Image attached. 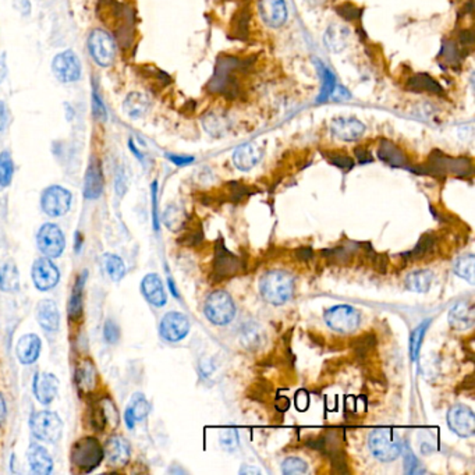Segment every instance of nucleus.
<instances>
[{"label":"nucleus","mask_w":475,"mask_h":475,"mask_svg":"<svg viewBox=\"0 0 475 475\" xmlns=\"http://www.w3.org/2000/svg\"><path fill=\"white\" fill-rule=\"evenodd\" d=\"M57 392H59V380L54 375L42 373L34 377V394L41 404L44 406L50 404L54 400Z\"/></svg>","instance_id":"obj_22"},{"label":"nucleus","mask_w":475,"mask_h":475,"mask_svg":"<svg viewBox=\"0 0 475 475\" xmlns=\"http://www.w3.org/2000/svg\"><path fill=\"white\" fill-rule=\"evenodd\" d=\"M204 312L211 324L223 327L235 319L236 305L229 293L223 290H216L208 295Z\"/></svg>","instance_id":"obj_5"},{"label":"nucleus","mask_w":475,"mask_h":475,"mask_svg":"<svg viewBox=\"0 0 475 475\" xmlns=\"http://www.w3.org/2000/svg\"><path fill=\"white\" fill-rule=\"evenodd\" d=\"M14 175V163L11 155L4 151L0 153V186L8 187Z\"/></svg>","instance_id":"obj_42"},{"label":"nucleus","mask_w":475,"mask_h":475,"mask_svg":"<svg viewBox=\"0 0 475 475\" xmlns=\"http://www.w3.org/2000/svg\"><path fill=\"white\" fill-rule=\"evenodd\" d=\"M152 199H153V226L158 230L159 225H158V215H156V183H153L152 186Z\"/></svg>","instance_id":"obj_60"},{"label":"nucleus","mask_w":475,"mask_h":475,"mask_svg":"<svg viewBox=\"0 0 475 475\" xmlns=\"http://www.w3.org/2000/svg\"><path fill=\"white\" fill-rule=\"evenodd\" d=\"M14 7L23 14H28L31 11V4L28 0H16Z\"/></svg>","instance_id":"obj_58"},{"label":"nucleus","mask_w":475,"mask_h":475,"mask_svg":"<svg viewBox=\"0 0 475 475\" xmlns=\"http://www.w3.org/2000/svg\"><path fill=\"white\" fill-rule=\"evenodd\" d=\"M30 428L37 439L54 443L61 436L63 423L56 413L40 411L31 417Z\"/></svg>","instance_id":"obj_9"},{"label":"nucleus","mask_w":475,"mask_h":475,"mask_svg":"<svg viewBox=\"0 0 475 475\" xmlns=\"http://www.w3.org/2000/svg\"><path fill=\"white\" fill-rule=\"evenodd\" d=\"M401 453L404 455V467H406L407 474L424 473V469L421 467V463L417 460V457L413 455L411 449L407 445H401Z\"/></svg>","instance_id":"obj_47"},{"label":"nucleus","mask_w":475,"mask_h":475,"mask_svg":"<svg viewBox=\"0 0 475 475\" xmlns=\"http://www.w3.org/2000/svg\"><path fill=\"white\" fill-rule=\"evenodd\" d=\"M6 413H7V410H6V401H4L3 396L0 394V424L4 421Z\"/></svg>","instance_id":"obj_62"},{"label":"nucleus","mask_w":475,"mask_h":475,"mask_svg":"<svg viewBox=\"0 0 475 475\" xmlns=\"http://www.w3.org/2000/svg\"><path fill=\"white\" fill-rule=\"evenodd\" d=\"M27 459L34 474L48 475L53 469L52 457L48 450L38 443H33L27 452Z\"/></svg>","instance_id":"obj_28"},{"label":"nucleus","mask_w":475,"mask_h":475,"mask_svg":"<svg viewBox=\"0 0 475 475\" xmlns=\"http://www.w3.org/2000/svg\"><path fill=\"white\" fill-rule=\"evenodd\" d=\"M325 158L332 163L333 166L343 169V170H351L354 168V160L351 156H348L344 152L340 151H331L324 153Z\"/></svg>","instance_id":"obj_46"},{"label":"nucleus","mask_w":475,"mask_h":475,"mask_svg":"<svg viewBox=\"0 0 475 475\" xmlns=\"http://www.w3.org/2000/svg\"><path fill=\"white\" fill-rule=\"evenodd\" d=\"M141 290L146 301L151 303L152 305L163 307L166 304L168 295L165 291V286L156 274H149L143 278Z\"/></svg>","instance_id":"obj_25"},{"label":"nucleus","mask_w":475,"mask_h":475,"mask_svg":"<svg viewBox=\"0 0 475 475\" xmlns=\"http://www.w3.org/2000/svg\"><path fill=\"white\" fill-rule=\"evenodd\" d=\"M319 66H321L319 71H321V78H322V93L318 98V102L322 103L324 100H327L328 98H331V95H332L333 88L336 86V80H334L332 71L328 67H325L322 63H319Z\"/></svg>","instance_id":"obj_45"},{"label":"nucleus","mask_w":475,"mask_h":475,"mask_svg":"<svg viewBox=\"0 0 475 475\" xmlns=\"http://www.w3.org/2000/svg\"><path fill=\"white\" fill-rule=\"evenodd\" d=\"M202 126H204V130L209 136L215 139H222V137H226V134H229V131L232 130V120L223 112H218V110L208 112L202 117Z\"/></svg>","instance_id":"obj_23"},{"label":"nucleus","mask_w":475,"mask_h":475,"mask_svg":"<svg viewBox=\"0 0 475 475\" xmlns=\"http://www.w3.org/2000/svg\"><path fill=\"white\" fill-rule=\"evenodd\" d=\"M103 191V172L99 160L93 158L90 160L86 180H84V195L87 199H98Z\"/></svg>","instance_id":"obj_26"},{"label":"nucleus","mask_w":475,"mask_h":475,"mask_svg":"<svg viewBox=\"0 0 475 475\" xmlns=\"http://www.w3.org/2000/svg\"><path fill=\"white\" fill-rule=\"evenodd\" d=\"M475 324L474 307L467 301L456 303L449 311V325L455 331H467Z\"/></svg>","instance_id":"obj_21"},{"label":"nucleus","mask_w":475,"mask_h":475,"mask_svg":"<svg viewBox=\"0 0 475 475\" xmlns=\"http://www.w3.org/2000/svg\"><path fill=\"white\" fill-rule=\"evenodd\" d=\"M219 442L223 449L233 452L238 446V435L236 429H223L219 435Z\"/></svg>","instance_id":"obj_52"},{"label":"nucleus","mask_w":475,"mask_h":475,"mask_svg":"<svg viewBox=\"0 0 475 475\" xmlns=\"http://www.w3.org/2000/svg\"><path fill=\"white\" fill-rule=\"evenodd\" d=\"M447 426L460 438H470L475 432V416L467 406H453L447 413Z\"/></svg>","instance_id":"obj_15"},{"label":"nucleus","mask_w":475,"mask_h":475,"mask_svg":"<svg viewBox=\"0 0 475 475\" xmlns=\"http://www.w3.org/2000/svg\"><path fill=\"white\" fill-rule=\"evenodd\" d=\"M38 324L48 332H56L60 325V314L57 305L52 300H42L37 305Z\"/></svg>","instance_id":"obj_29"},{"label":"nucleus","mask_w":475,"mask_h":475,"mask_svg":"<svg viewBox=\"0 0 475 475\" xmlns=\"http://www.w3.org/2000/svg\"><path fill=\"white\" fill-rule=\"evenodd\" d=\"M105 452L95 438L87 436L78 439L70 452L71 464L81 473H91L102 463Z\"/></svg>","instance_id":"obj_4"},{"label":"nucleus","mask_w":475,"mask_h":475,"mask_svg":"<svg viewBox=\"0 0 475 475\" xmlns=\"http://www.w3.org/2000/svg\"><path fill=\"white\" fill-rule=\"evenodd\" d=\"M168 159H170L177 166H186L194 162L192 156H180V155H168Z\"/></svg>","instance_id":"obj_57"},{"label":"nucleus","mask_w":475,"mask_h":475,"mask_svg":"<svg viewBox=\"0 0 475 475\" xmlns=\"http://www.w3.org/2000/svg\"><path fill=\"white\" fill-rule=\"evenodd\" d=\"M331 131L336 139L353 143L365 134V124L356 117H337L331 123Z\"/></svg>","instance_id":"obj_18"},{"label":"nucleus","mask_w":475,"mask_h":475,"mask_svg":"<svg viewBox=\"0 0 475 475\" xmlns=\"http://www.w3.org/2000/svg\"><path fill=\"white\" fill-rule=\"evenodd\" d=\"M6 124H7V109L4 102L0 100V131L4 130Z\"/></svg>","instance_id":"obj_59"},{"label":"nucleus","mask_w":475,"mask_h":475,"mask_svg":"<svg viewBox=\"0 0 475 475\" xmlns=\"http://www.w3.org/2000/svg\"><path fill=\"white\" fill-rule=\"evenodd\" d=\"M435 248H436V238L430 233H426L423 238H420L417 245L407 254H403V257L407 258V261H418L429 254H432Z\"/></svg>","instance_id":"obj_37"},{"label":"nucleus","mask_w":475,"mask_h":475,"mask_svg":"<svg viewBox=\"0 0 475 475\" xmlns=\"http://www.w3.org/2000/svg\"><path fill=\"white\" fill-rule=\"evenodd\" d=\"M151 107L149 98L143 93H131L123 102V112L127 117L137 120L143 117Z\"/></svg>","instance_id":"obj_32"},{"label":"nucleus","mask_w":475,"mask_h":475,"mask_svg":"<svg viewBox=\"0 0 475 475\" xmlns=\"http://www.w3.org/2000/svg\"><path fill=\"white\" fill-rule=\"evenodd\" d=\"M124 421H126V424H127V427L130 428H134V426H136V418L133 417V414H131V411L127 409L126 410V413H124Z\"/></svg>","instance_id":"obj_61"},{"label":"nucleus","mask_w":475,"mask_h":475,"mask_svg":"<svg viewBox=\"0 0 475 475\" xmlns=\"http://www.w3.org/2000/svg\"><path fill=\"white\" fill-rule=\"evenodd\" d=\"M129 410L131 411L136 421H143L149 413V403L141 393H136L130 401Z\"/></svg>","instance_id":"obj_44"},{"label":"nucleus","mask_w":475,"mask_h":475,"mask_svg":"<svg viewBox=\"0 0 475 475\" xmlns=\"http://www.w3.org/2000/svg\"><path fill=\"white\" fill-rule=\"evenodd\" d=\"M432 324V319H426L424 322H421L410 336V353H411V360L417 361L420 357V350L423 346V340L424 336L427 333L429 325Z\"/></svg>","instance_id":"obj_41"},{"label":"nucleus","mask_w":475,"mask_h":475,"mask_svg":"<svg viewBox=\"0 0 475 475\" xmlns=\"http://www.w3.org/2000/svg\"><path fill=\"white\" fill-rule=\"evenodd\" d=\"M442 57L446 63H449L450 66L459 63L463 57L460 54V49L457 48V45L455 42H445L442 47Z\"/></svg>","instance_id":"obj_51"},{"label":"nucleus","mask_w":475,"mask_h":475,"mask_svg":"<svg viewBox=\"0 0 475 475\" xmlns=\"http://www.w3.org/2000/svg\"><path fill=\"white\" fill-rule=\"evenodd\" d=\"M87 281V272H83L73 287L71 297L69 301V318L71 321H78L83 314V295H84V286Z\"/></svg>","instance_id":"obj_34"},{"label":"nucleus","mask_w":475,"mask_h":475,"mask_svg":"<svg viewBox=\"0 0 475 475\" xmlns=\"http://www.w3.org/2000/svg\"><path fill=\"white\" fill-rule=\"evenodd\" d=\"M240 341L247 350L257 351L265 343V333L258 324L248 322L240 329Z\"/></svg>","instance_id":"obj_33"},{"label":"nucleus","mask_w":475,"mask_h":475,"mask_svg":"<svg viewBox=\"0 0 475 475\" xmlns=\"http://www.w3.org/2000/svg\"><path fill=\"white\" fill-rule=\"evenodd\" d=\"M60 281L57 266L49 258H40L33 265V282L41 291L52 290Z\"/></svg>","instance_id":"obj_16"},{"label":"nucleus","mask_w":475,"mask_h":475,"mask_svg":"<svg viewBox=\"0 0 475 475\" xmlns=\"http://www.w3.org/2000/svg\"><path fill=\"white\" fill-rule=\"evenodd\" d=\"M247 69V63L235 56L219 57L215 69V74L208 84V90L215 94L235 99L240 93L238 73Z\"/></svg>","instance_id":"obj_1"},{"label":"nucleus","mask_w":475,"mask_h":475,"mask_svg":"<svg viewBox=\"0 0 475 475\" xmlns=\"http://www.w3.org/2000/svg\"><path fill=\"white\" fill-rule=\"evenodd\" d=\"M433 282V274L427 269L411 272L406 278V287L414 293H427Z\"/></svg>","instance_id":"obj_36"},{"label":"nucleus","mask_w":475,"mask_h":475,"mask_svg":"<svg viewBox=\"0 0 475 475\" xmlns=\"http://www.w3.org/2000/svg\"><path fill=\"white\" fill-rule=\"evenodd\" d=\"M324 319L334 332L351 333L360 327L361 315L354 307L343 304L327 310Z\"/></svg>","instance_id":"obj_8"},{"label":"nucleus","mask_w":475,"mask_h":475,"mask_svg":"<svg viewBox=\"0 0 475 475\" xmlns=\"http://www.w3.org/2000/svg\"><path fill=\"white\" fill-rule=\"evenodd\" d=\"M93 110H94V115H95L98 120H100V122L106 120L105 105L102 103V99L96 94V91H94V94H93Z\"/></svg>","instance_id":"obj_54"},{"label":"nucleus","mask_w":475,"mask_h":475,"mask_svg":"<svg viewBox=\"0 0 475 475\" xmlns=\"http://www.w3.org/2000/svg\"><path fill=\"white\" fill-rule=\"evenodd\" d=\"M240 474H261V471L257 470V469H254V467L244 466V467L240 470Z\"/></svg>","instance_id":"obj_64"},{"label":"nucleus","mask_w":475,"mask_h":475,"mask_svg":"<svg viewBox=\"0 0 475 475\" xmlns=\"http://www.w3.org/2000/svg\"><path fill=\"white\" fill-rule=\"evenodd\" d=\"M16 353L21 364L30 365L35 363L41 353V339L34 333L24 334L17 343Z\"/></svg>","instance_id":"obj_24"},{"label":"nucleus","mask_w":475,"mask_h":475,"mask_svg":"<svg viewBox=\"0 0 475 475\" xmlns=\"http://www.w3.org/2000/svg\"><path fill=\"white\" fill-rule=\"evenodd\" d=\"M52 71L54 77L63 84H71L81 77V61L73 50H64L54 56L52 61Z\"/></svg>","instance_id":"obj_11"},{"label":"nucleus","mask_w":475,"mask_h":475,"mask_svg":"<svg viewBox=\"0 0 475 475\" xmlns=\"http://www.w3.org/2000/svg\"><path fill=\"white\" fill-rule=\"evenodd\" d=\"M259 291L269 304L282 305L293 297L294 278L285 271L268 272L259 282Z\"/></svg>","instance_id":"obj_2"},{"label":"nucleus","mask_w":475,"mask_h":475,"mask_svg":"<svg viewBox=\"0 0 475 475\" xmlns=\"http://www.w3.org/2000/svg\"><path fill=\"white\" fill-rule=\"evenodd\" d=\"M350 35H351V33H350L348 27H346L343 24L333 23L325 31L324 44H325L328 50H331L333 53H339V52L347 48L348 41H350Z\"/></svg>","instance_id":"obj_30"},{"label":"nucleus","mask_w":475,"mask_h":475,"mask_svg":"<svg viewBox=\"0 0 475 475\" xmlns=\"http://www.w3.org/2000/svg\"><path fill=\"white\" fill-rule=\"evenodd\" d=\"M105 268L109 275V278L113 282H119L126 275V265L123 259L115 254H106L105 255Z\"/></svg>","instance_id":"obj_40"},{"label":"nucleus","mask_w":475,"mask_h":475,"mask_svg":"<svg viewBox=\"0 0 475 475\" xmlns=\"http://www.w3.org/2000/svg\"><path fill=\"white\" fill-rule=\"evenodd\" d=\"M238 17L235 18L233 23V33L238 35V38L241 40V37H247L248 34V25H250V10L248 8H241V11H238Z\"/></svg>","instance_id":"obj_50"},{"label":"nucleus","mask_w":475,"mask_h":475,"mask_svg":"<svg viewBox=\"0 0 475 475\" xmlns=\"http://www.w3.org/2000/svg\"><path fill=\"white\" fill-rule=\"evenodd\" d=\"M186 222H187L186 213L180 208H177V206H170L165 212V223L173 232L180 230L186 225Z\"/></svg>","instance_id":"obj_43"},{"label":"nucleus","mask_w":475,"mask_h":475,"mask_svg":"<svg viewBox=\"0 0 475 475\" xmlns=\"http://www.w3.org/2000/svg\"><path fill=\"white\" fill-rule=\"evenodd\" d=\"M229 186H230V197H232V199H235V201H240L241 198H244V197H247V195L251 194V190H250L247 186H244V184L232 183V184H229Z\"/></svg>","instance_id":"obj_55"},{"label":"nucleus","mask_w":475,"mask_h":475,"mask_svg":"<svg viewBox=\"0 0 475 475\" xmlns=\"http://www.w3.org/2000/svg\"><path fill=\"white\" fill-rule=\"evenodd\" d=\"M418 173H427L432 176H446L455 175L459 177H466L473 175V163L467 158H453L443 152L435 151L429 156L427 165L418 170Z\"/></svg>","instance_id":"obj_3"},{"label":"nucleus","mask_w":475,"mask_h":475,"mask_svg":"<svg viewBox=\"0 0 475 475\" xmlns=\"http://www.w3.org/2000/svg\"><path fill=\"white\" fill-rule=\"evenodd\" d=\"M264 148L257 143H245L240 145L233 153V163L238 170L247 172L255 168L264 158Z\"/></svg>","instance_id":"obj_20"},{"label":"nucleus","mask_w":475,"mask_h":475,"mask_svg":"<svg viewBox=\"0 0 475 475\" xmlns=\"http://www.w3.org/2000/svg\"><path fill=\"white\" fill-rule=\"evenodd\" d=\"M406 88L407 91L416 93V94H424V93L432 94V95L443 94L442 86L426 73H418V74L409 77L406 83Z\"/></svg>","instance_id":"obj_31"},{"label":"nucleus","mask_w":475,"mask_h":475,"mask_svg":"<svg viewBox=\"0 0 475 475\" xmlns=\"http://www.w3.org/2000/svg\"><path fill=\"white\" fill-rule=\"evenodd\" d=\"M307 463L298 457H288L282 463V473L287 475L304 474L307 473Z\"/></svg>","instance_id":"obj_48"},{"label":"nucleus","mask_w":475,"mask_h":475,"mask_svg":"<svg viewBox=\"0 0 475 475\" xmlns=\"http://www.w3.org/2000/svg\"><path fill=\"white\" fill-rule=\"evenodd\" d=\"M41 205L44 212L49 216H61L70 209L71 192L61 186H50L42 194Z\"/></svg>","instance_id":"obj_12"},{"label":"nucleus","mask_w":475,"mask_h":475,"mask_svg":"<svg viewBox=\"0 0 475 475\" xmlns=\"http://www.w3.org/2000/svg\"><path fill=\"white\" fill-rule=\"evenodd\" d=\"M159 331L165 340L170 343H177L190 332V321L184 314L172 311L162 318Z\"/></svg>","instance_id":"obj_14"},{"label":"nucleus","mask_w":475,"mask_h":475,"mask_svg":"<svg viewBox=\"0 0 475 475\" xmlns=\"http://www.w3.org/2000/svg\"><path fill=\"white\" fill-rule=\"evenodd\" d=\"M20 287V275L17 266L11 262L4 264L0 268V290L3 291H16Z\"/></svg>","instance_id":"obj_38"},{"label":"nucleus","mask_w":475,"mask_h":475,"mask_svg":"<svg viewBox=\"0 0 475 475\" xmlns=\"http://www.w3.org/2000/svg\"><path fill=\"white\" fill-rule=\"evenodd\" d=\"M474 254H466V255L460 257V258L455 262V272H456V275L460 276L462 279H464V281L470 282L471 285H474Z\"/></svg>","instance_id":"obj_39"},{"label":"nucleus","mask_w":475,"mask_h":475,"mask_svg":"<svg viewBox=\"0 0 475 475\" xmlns=\"http://www.w3.org/2000/svg\"><path fill=\"white\" fill-rule=\"evenodd\" d=\"M105 457L112 467H124L131 456L130 443L122 436H113L107 440L105 449Z\"/></svg>","instance_id":"obj_19"},{"label":"nucleus","mask_w":475,"mask_h":475,"mask_svg":"<svg viewBox=\"0 0 475 475\" xmlns=\"http://www.w3.org/2000/svg\"><path fill=\"white\" fill-rule=\"evenodd\" d=\"M258 11L264 24L271 28H281L288 18L285 0H259Z\"/></svg>","instance_id":"obj_17"},{"label":"nucleus","mask_w":475,"mask_h":475,"mask_svg":"<svg viewBox=\"0 0 475 475\" xmlns=\"http://www.w3.org/2000/svg\"><path fill=\"white\" fill-rule=\"evenodd\" d=\"M378 158L382 162L387 163L389 166L411 169L409 158L401 151V148H399L396 143H393L389 140H382L380 141V146H378Z\"/></svg>","instance_id":"obj_27"},{"label":"nucleus","mask_w":475,"mask_h":475,"mask_svg":"<svg viewBox=\"0 0 475 475\" xmlns=\"http://www.w3.org/2000/svg\"><path fill=\"white\" fill-rule=\"evenodd\" d=\"M336 11L346 21H358L363 16V10L353 3H343L336 8Z\"/></svg>","instance_id":"obj_49"},{"label":"nucleus","mask_w":475,"mask_h":475,"mask_svg":"<svg viewBox=\"0 0 475 475\" xmlns=\"http://www.w3.org/2000/svg\"><path fill=\"white\" fill-rule=\"evenodd\" d=\"M88 50L98 66L109 67L115 61L116 44L109 33L105 30H94L88 38Z\"/></svg>","instance_id":"obj_10"},{"label":"nucleus","mask_w":475,"mask_h":475,"mask_svg":"<svg viewBox=\"0 0 475 475\" xmlns=\"http://www.w3.org/2000/svg\"><path fill=\"white\" fill-rule=\"evenodd\" d=\"M103 337L107 343H116L120 337V331L113 321H106L103 327Z\"/></svg>","instance_id":"obj_53"},{"label":"nucleus","mask_w":475,"mask_h":475,"mask_svg":"<svg viewBox=\"0 0 475 475\" xmlns=\"http://www.w3.org/2000/svg\"><path fill=\"white\" fill-rule=\"evenodd\" d=\"M76 380H77L78 389L84 393H90L95 389L98 385V373H96L95 365L93 364V361L87 360L78 365Z\"/></svg>","instance_id":"obj_35"},{"label":"nucleus","mask_w":475,"mask_h":475,"mask_svg":"<svg viewBox=\"0 0 475 475\" xmlns=\"http://www.w3.org/2000/svg\"><path fill=\"white\" fill-rule=\"evenodd\" d=\"M245 272V264L236 254L230 252L222 240H218L215 245L213 274L218 279L233 278Z\"/></svg>","instance_id":"obj_7"},{"label":"nucleus","mask_w":475,"mask_h":475,"mask_svg":"<svg viewBox=\"0 0 475 475\" xmlns=\"http://www.w3.org/2000/svg\"><path fill=\"white\" fill-rule=\"evenodd\" d=\"M300 255H304V259L307 261L312 257V251H311V248H301V250L297 251V257H300Z\"/></svg>","instance_id":"obj_63"},{"label":"nucleus","mask_w":475,"mask_h":475,"mask_svg":"<svg viewBox=\"0 0 475 475\" xmlns=\"http://www.w3.org/2000/svg\"><path fill=\"white\" fill-rule=\"evenodd\" d=\"M370 449L380 462L387 463L396 460L401 455V442L400 438L387 428L374 429L368 438Z\"/></svg>","instance_id":"obj_6"},{"label":"nucleus","mask_w":475,"mask_h":475,"mask_svg":"<svg viewBox=\"0 0 475 475\" xmlns=\"http://www.w3.org/2000/svg\"><path fill=\"white\" fill-rule=\"evenodd\" d=\"M354 155H356L357 160H358L360 163H363V165H364V163H370V162L374 160L371 152H370L367 148H364V146H358V148H356V149H354Z\"/></svg>","instance_id":"obj_56"},{"label":"nucleus","mask_w":475,"mask_h":475,"mask_svg":"<svg viewBox=\"0 0 475 475\" xmlns=\"http://www.w3.org/2000/svg\"><path fill=\"white\" fill-rule=\"evenodd\" d=\"M37 244L40 251L47 258L60 257L66 247V241L61 230L59 229V226L53 223H47L40 229L37 236Z\"/></svg>","instance_id":"obj_13"}]
</instances>
